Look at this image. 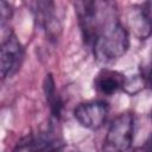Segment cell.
<instances>
[{"mask_svg":"<svg viewBox=\"0 0 152 152\" xmlns=\"http://www.w3.org/2000/svg\"><path fill=\"white\" fill-rule=\"evenodd\" d=\"M75 11L84 43L93 48L104 24L115 17L114 5L102 1H77Z\"/></svg>","mask_w":152,"mask_h":152,"instance_id":"1","label":"cell"},{"mask_svg":"<svg viewBox=\"0 0 152 152\" xmlns=\"http://www.w3.org/2000/svg\"><path fill=\"white\" fill-rule=\"evenodd\" d=\"M129 48V33L118 20L116 15L110 18L99 33L93 46L97 59L112 62L122 57Z\"/></svg>","mask_w":152,"mask_h":152,"instance_id":"2","label":"cell"},{"mask_svg":"<svg viewBox=\"0 0 152 152\" xmlns=\"http://www.w3.org/2000/svg\"><path fill=\"white\" fill-rule=\"evenodd\" d=\"M135 119L132 112L119 114L110 124L103 140V152H126L129 150L134 135Z\"/></svg>","mask_w":152,"mask_h":152,"instance_id":"3","label":"cell"},{"mask_svg":"<svg viewBox=\"0 0 152 152\" xmlns=\"http://www.w3.org/2000/svg\"><path fill=\"white\" fill-rule=\"evenodd\" d=\"M24 59V49L14 33H10L1 43L0 72L1 77H11L19 69Z\"/></svg>","mask_w":152,"mask_h":152,"instance_id":"4","label":"cell"},{"mask_svg":"<svg viewBox=\"0 0 152 152\" xmlns=\"http://www.w3.org/2000/svg\"><path fill=\"white\" fill-rule=\"evenodd\" d=\"M108 115V104L104 101H88L80 103L75 110L74 116L77 122L88 129L100 128Z\"/></svg>","mask_w":152,"mask_h":152,"instance_id":"5","label":"cell"},{"mask_svg":"<svg viewBox=\"0 0 152 152\" xmlns=\"http://www.w3.org/2000/svg\"><path fill=\"white\" fill-rule=\"evenodd\" d=\"M32 8L36 21L45 31L46 36L50 39L58 38L62 25L56 14L55 4L51 1H37L32 4Z\"/></svg>","mask_w":152,"mask_h":152,"instance_id":"6","label":"cell"},{"mask_svg":"<svg viewBox=\"0 0 152 152\" xmlns=\"http://www.w3.org/2000/svg\"><path fill=\"white\" fill-rule=\"evenodd\" d=\"M126 24L128 33L137 39H146L152 33V17L144 6H132L126 14Z\"/></svg>","mask_w":152,"mask_h":152,"instance_id":"7","label":"cell"},{"mask_svg":"<svg viewBox=\"0 0 152 152\" xmlns=\"http://www.w3.org/2000/svg\"><path fill=\"white\" fill-rule=\"evenodd\" d=\"M126 76L116 70L102 69L94 78V88L102 95H113L121 89H125Z\"/></svg>","mask_w":152,"mask_h":152,"instance_id":"8","label":"cell"},{"mask_svg":"<svg viewBox=\"0 0 152 152\" xmlns=\"http://www.w3.org/2000/svg\"><path fill=\"white\" fill-rule=\"evenodd\" d=\"M44 93H45V97L46 101L50 106V110L51 114L53 115V118L58 119L61 115V110H62V101L56 91V87H55V81L52 78V75L49 74L45 76L44 80Z\"/></svg>","mask_w":152,"mask_h":152,"instance_id":"9","label":"cell"},{"mask_svg":"<svg viewBox=\"0 0 152 152\" xmlns=\"http://www.w3.org/2000/svg\"><path fill=\"white\" fill-rule=\"evenodd\" d=\"M36 152H61L63 145L50 137L43 135L36 140Z\"/></svg>","mask_w":152,"mask_h":152,"instance_id":"10","label":"cell"},{"mask_svg":"<svg viewBox=\"0 0 152 152\" xmlns=\"http://www.w3.org/2000/svg\"><path fill=\"white\" fill-rule=\"evenodd\" d=\"M36 140L32 137H27L18 142L13 152H36Z\"/></svg>","mask_w":152,"mask_h":152,"instance_id":"11","label":"cell"},{"mask_svg":"<svg viewBox=\"0 0 152 152\" xmlns=\"http://www.w3.org/2000/svg\"><path fill=\"white\" fill-rule=\"evenodd\" d=\"M12 18V7L10 6L8 2L1 1L0 2V21L1 26H5L7 21H10Z\"/></svg>","mask_w":152,"mask_h":152,"instance_id":"12","label":"cell"},{"mask_svg":"<svg viewBox=\"0 0 152 152\" xmlns=\"http://www.w3.org/2000/svg\"><path fill=\"white\" fill-rule=\"evenodd\" d=\"M145 82L152 88V64H151V66H150V69H148V71L145 76Z\"/></svg>","mask_w":152,"mask_h":152,"instance_id":"13","label":"cell"},{"mask_svg":"<svg viewBox=\"0 0 152 152\" xmlns=\"http://www.w3.org/2000/svg\"><path fill=\"white\" fill-rule=\"evenodd\" d=\"M145 152H152V135H151L150 141L147 142V146H146V151Z\"/></svg>","mask_w":152,"mask_h":152,"instance_id":"14","label":"cell"}]
</instances>
